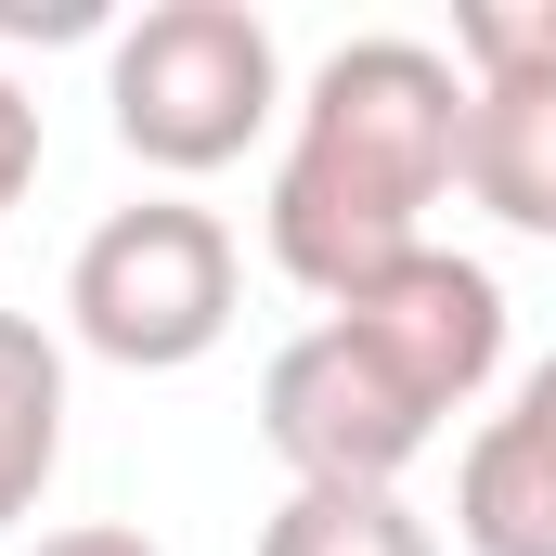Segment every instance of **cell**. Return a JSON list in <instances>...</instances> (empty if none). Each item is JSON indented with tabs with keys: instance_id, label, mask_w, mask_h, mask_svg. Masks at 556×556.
Returning <instances> with one entry per match:
<instances>
[{
	"instance_id": "cell-3",
	"label": "cell",
	"mask_w": 556,
	"mask_h": 556,
	"mask_svg": "<svg viewBox=\"0 0 556 556\" xmlns=\"http://www.w3.org/2000/svg\"><path fill=\"white\" fill-rule=\"evenodd\" d=\"M65 324L78 350L130 363V376H181L233 337V233L194 194H142L117 220H91L78 273H65Z\"/></svg>"
},
{
	"instance_id": "cell-14",
	"label": "cell",
	"mask_w": 556,
	"mask_h": 556,
	"mask_svg": "<svg viewBox=\"0 0 556 556\" xmlns=\"http://www.w3.org/2000/svg\"><path fill=\"white\" fill-rule=\"evenodd\" d=\"M505 415H531V427L556 440V363H531V376H518V402H505Z\"/></svg>"
},
{
	"instance_id": "cell-10",
	"label": "cell",
	"mask_w": 556,
	"mask_h": 556,
	"mask_svg": "<svg viewBox=\"0 0 556 556\" xmlns=\"http://www.w3.org/2000/svg\"><path fill=\"white\" fill-rule=\"evenodd\" d=\"M453 65H466V91L556 78V0H453Z\"/></svg>"
},
{
	"instance_id": "cell-4",
	"label": "cell",
	"mask_w": 556,
	"mask_h": 556,
	"mask_svg": "<svg viewBox=\"0 0 556 556\" xmlns=\"http://www.w3.org/2000/svg\"><path fill=\"white\" fill-rule=\"evenodd\" d=\"M260 440L285 453L298 492H402V466L440 440V415L402 389L389 350H363V337L324 311L311 337H285L273 376H260Z\"/></svg>"
},
{
	"instance_id": "cell-11",
	"label": "cell",
	"mask_w": 556,
	"mask_h": 556,
	"mask_svg": "<svg viewBox=\"0 0 556 556\" xmlns=\"http://www.w3.org/2000/svg\"><path fill=\"white\" fill-rule=\"evenodd\" d=\"M26 181H39V104L0 78V220H13V194H26Z\"/></svg>"
},
{
	"instance_id": "cell-12",
	"label": "cell",
	"mask_w": 556,
	"mask_h": 556,
	"mask_svg": "<svg viewBox=\"0 0 556 556\" xmlns=\"http://www.w3.org/2000/svg\"><path fill=\"white\" fill-rule=\"evenodd\" d=\"M26 556H155V544H142L130 518H78V531H39Z\"/></svg>"
},
{
	"instance_id": "cell-7",
	"label": "cell",
	"mask_w": 556,
	"mask_h": 556,
	"mask_svg": "<svg viewBox=\"0 0 556 556\" xmlns=\"http://www.w3.org/2000/svg\"><path fill=\"white\" fill-rule=\"evenodd\" d=\"M453 531H466V556H556V440L531 415H492L466 440Z\"/></svg>"
},
{
	"instance_id": "cell-2",
	"label": "cell",
	"mask_w": 556,
	"mask_h": 556,
	"mask_svg": "<svg viewBox=\"0 0 556 556\" xmlns=\"http://www.w3.org/2000/svg\"><path fill=\"white\" fill-rule=\"evenodd\" d=\"M273 104H285V52H273V13H247V0H142L104 39V117L168 181L233 168L273 130Z\"/></svg>"
},
{
	"instance_id": "cell-9",
	"label": "cell",
	"mask_w": 556,
	"mask_h": 556,
	"mask_svg": "<svg viewBox=\"0 0 556 556\" xmlns=\"http://www.w3.org/2000/svg\"><path fill=\"white\" fill-rule=\"evenodd\" d=\"M260 556H440L402 492H285L260 518Z\"/></svg>"
},
{
	"instance_id": "cell-8",
	"label": "cell",
	"mask_w": 556,
	"mask_h": 556,
	"mask_svg": "<svg viewBox=\"0 0 556 556\" xmlns=\"http://www.w3.org/2000/svg\"><path fill=\"white\" fill-rule=\"evenodd\" d=\"M65 466V350L39 337V311H0V531L39 518Z\"/></svg>"
},
{
	"instance_id": "cell-5",
	"label": "cell",
	"mask_w": 556,
	"mask_h": 556,
	"mask_svg": "<svg viewBox=\"0 0 556 556\" xmlns=\"http://www.w3.org/2000/svg\"><path fill=\"white\" fill-rule=\"evenodd\" d=\"M337 324L402 363V389H415L427 415H466L505 376V285L479 273V260H453V247H415L402 273H376L363 298H337Z\"/></svg>"
},
{
	"instance_id": "cell-6",
	"label": "cell",
	"mask_w": 556,
	"mask_h": 556,
	"mask_svg": "<svg viewBox=\"0 0 556 556\" xmlns=\"http://www.w3.org/2000/svg\"><path fill=\"white\" fill-rule=\"evenodd\" d=\"M466 207H492L505 233L556 247V78H518V91H466Z\"/></svg>"
},
{
	"instance_id": "cell-1",
	"label": "cell",
	"mask_w": 556,
	"mask_h": 556,
	"mask_svg": "<svg viewBox=\"0 0 556 556\" xmlns=\"http://www.w3.org/2000/svg\"><path fill=\"white\" fill-rule=\"evenodd\" d=\"M466 168V65L440 39H350L311 65L298 130L273 168V260L285 285H311L324 311L363 298L376 273H402L427 233V207Z\"/></svg>"
},
{
	"instance_id": "cell-13",
	"label": "cell",
	"mask_w": 556,
	"mask_h": 556,
	"mask_svg": "<svg viewBox=\"0 0 556 556\" xmlns=\"http://www.w3.org/2000/svg\"><path fill=\"white\" fill-rule=\"evenodd\" d=\"M26 26L65 39V26H91V0H0V39H26Z\"/></svg>"
}]
</instances>
